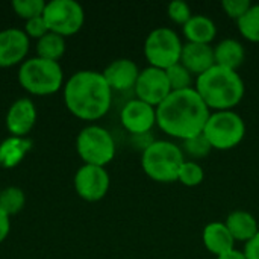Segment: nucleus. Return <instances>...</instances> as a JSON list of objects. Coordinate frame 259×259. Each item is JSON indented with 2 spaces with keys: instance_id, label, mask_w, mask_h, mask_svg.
I'll use <instances>...</instances> for the list:
<instances>
[{
  "instance_id": "obj_14",
  "label": "nucleus",
  "mask_w": 259,
  "mask_h": 259,
  "mask_svg": "<svg viewBox=\"0 0 259 259\" xmlns=\"http://www.w3.org/2000/svg\"><path fill=\"white\" fill-rule=\"evenodd\" d=\"M29 49L27 35L15 27L0 30V67L17 64Z\"/></svg>"
},
{
  "instance_id": "obj_27",
  "label": "nucleus",
  "mask_w": 259,
  "mask_h": 259,
  "mask_svg": "<svg viewBox=\"0 0 259 259\" xmlns=\"http://www.w3.org/2000/svg\"><path fill=\"white\" fill-rule=\"evenodd\" d=\"M165 73H167L171 91H181V90H187V88L193 87L191 85L193 83V74L181 62L167 68Z\"/></svg>"
},
{
  "instance_id": "obj_1",
  "label": "nucleus",
  "mask_w": 259,
  "mask_h": 259,
  "mask_svg": "<svg viewBox=\"0 0 259 259\" xmlns=\"http://www.w3.org/2000/svg\"><path fill=\"white\" fill-rule=\"evenodd\" d=\"M209 115L211 109L194 87L171 91L168 97L156 106L158 127L168 137L181 141L203 134Z\"/></svg>"
},
{
  "instance_id": "obj_24",
  "label": "nucleus",
  "mask_w": 259,
  "mask_h": 259,
  "mask_svg": "<svg viewBox=\"0 0 259 259\" xmlns=\"http://www.w3.org/2000/svg\"><path fill=\"white\" fill-rule=\"evenodd\" d=\"M179 146L185 155V159H191V161L202 159L212 150L209 141L205 138L203 134L193 137V138H188V140H184Z\"/></svg>"
},
{
  "instance_id": "obj_20",
  "label": "nucleus",
  "mask_w": 259,
  "mask_h": 259,
  "mask_svg": "<svg viewBox=\"0 0 259 259\" xmlns=\"http://www.w3.org/2000/svg\"><path fill=\"white\" fill-rule=\"evenodd\" d=\"M214 58H215V65L237 71L244 64L246 49L235 38H223L214 47Z\"/></svg>"
},
{
  "instance_id": "obj_19",
  "label": "nucleus",
  "mask_w": 259,
  "mask_h": 259,
  "mask_svg": "<svg viewBox=\"0 0 259 259\" xmlns=\"http://www.w3.org/2000/svg\"><path fill=\"white\" fill-rule=\"evenodd\" d=\"M225 225L228 226L234 240L243 241L244 244L259 232L258 220L252 212L244 209H235L229 212V215L225 220Z\"/></svg>"
},
{
  "instance_id": "obj_21",
  "label": "nucleus",
  "mask_w": 259,
  "mask_h": 259,
  "mask_svg": "<svg viewBox=\"0 0 259 259\" xmlns=\"http://www.w3.org/2000/svg\"><path fill=\"white\" fill-rule=\"evenodd\" d=\"M32 147V141L24 137H9L0 144V164L3 167L17 165Z\"/></svg>"
},
{
  "instance_id": "obj_17",
  "label": "nucleus",
  "mask_w": 259,
  "mask_h": 259,
  "mask_svg": "<svg viewBox=\"0 0 259 259\" xmlns=\"http://www.w3.org/2000/svg\"><path fill=\"white\" fill-rule=\"evenodd\" d=\"M202 241L206 250L212 255L222 256L235 249V240L231 235L225 222H211L203 228Z\"/></svg>"
},
{
  "instance_id": "obj_23",
  "label": "nucleus",
  "mask_w": 259,
  "mask_h": 259,
  "mask_svg": "<svg viewBox=\"0 0 259 259\" xmlns=\"http://www.w3.org/2000/svg\"><path fill=\"white\" fill-rule=\"evenodd\" d=\"M238 32L250 42H259V3H252L247 12L237 21Z\"/></svg>"
},
{
  "instance_id": "obj_34",
  "label": "nucleus",
  "mask_w": 259,
  "mask_h": 259,
  "mask_svg": "<svg viewBox=\"0 0 259 259\" xmlns=\"http://www.w3.org/2000/svg\"><path fill=\"white\" fill-rule=\"evenodd\" d=\"M215 259H246V256H244V253L241 250L234 249V250H231V252H228V253H225L222 256H217Z\"/></svg>"
},
{
  "instance_id": "obj_35",
  "label": "nucleus",
  "mask_w": 259,
  "mask_h": 259,
  "mask_svg": "<svg viewBox=\"0 0 259 259\" xmlns=\"http://www.w3.org/2000/svg\"><path fill=\"white\" fill-rule=\"evenodd\" d=\"M0 193H2V191H0Z\"/></svg>"
},
{
  "instance_id": "obj_25",
  "label": "nucleus",
  "mask_w": 259,
  "mask_h": 259,
  "mask_svg": "<svg viewBox=\"0 0 259 259\" xmlns=\"http://www.w3.org/2000/svg\"><path fill=\"white\" fill-rule=\"evenodd\" d=\"M205 179V171L203 167L199 164V161H191V159H185V162L182 164L179 175H178V182H181L185 187H197L203 182Z\"/></svg>"
},
{
  "instance_id": "obj_18",
  "label": "nucleus",
  "mask_w": 259,
  "mask_h": 259,
  "mask_svg": "<svg viewBox=\"0 0 259 259\" xmlns=\"http://www.w3.org/2000/svg\"><path fill=\"white\" fill-rule=\"evenodd\" d=\"M182 32L187 42L211 44L217 36V24L205 14H193V17L182 26Z\"/></svg>"
},
{
  "instance_id": "obj_32",
  "label": "nucleus",
  "mask_w": 259,
  "mask_h": 259,
  "mask_svg": "<svg viewBox=\"0 0 259 259\" xmlns=\"http://www.w3.org/2000/svg\"><path fill=\"white\" fill-rule=\"evenodd\" d=\"M243 253L246 259H259V232L244 244Z\"/></svg>"
},
{
  "instance_id": "obj_11",
  "label": "nucleus",
  "mask_w": 259,
  "mask_h": 259,
  "mask_svg": "<svg viewBox=\"0 0 259 259\" xmlns=\"http://www.w3.org/2000/svg\"><path fill=\"white\" fill-rule=\"evenodd\" d=\"M74 187L80 197L90 202L100 200L105 197L109 188V175L105 167L85 164L74 176Z\"/></svg>"
},
{
  "instance_id": "obj_6",
  "label": "nucleus",
  "mask_w": 259,
  "mask_h": 259,
  "mask_svg": "<svg viewBox=\"0 0 259 259\" xmlns=\"http://www.w3.org/2000/svg\"><path fill=\"white\" fill-rule=\"evenodd\" d=\"M184 42L171 27L161 26L150 30L144 41V56L150 67L167 70L181 62Z\"/></svg>"
},
{
  "instance_id": "obj_8",
  "label": "nucleus",
  "mask_w": 259,
  "mask_h": 259,
  "mask_svg": "<svg viewBox=\"0 0 259 259\" xmlns=\"http://www.w3.org/2000/svg\"><path fill=\"white\" fill-rule=\"evenodd\" d=\"M76 146L85 164L105 167L115 156V143L112 135L97 124L83 127L77 135Z\"/></svg>"
},
{
  "instance_id": "obj_9",
  "label": "nucleus",
  "mask_w": 259,
  "mask_h": 259,
  "mask_svg": "<svg viewBox=\"0 0 259 259\" xmlns=\"http://www.w3.org/2000/svg\"><path fill=\"white\" fill-rule=\"evenodd\" d=\"M42 17L50 32L71 35L83 24V9L76 0H52L46 3Z\"/></svg>"
},
{
  "instance_id": "obj_7",
  "label": "nucleus",
  "mask_w": 259,
  "mask_h": 259,
  "mask_svg": "<svg viewBox=\"0 0 259 259\" xmlns=\"http://www.w3.org/2000/svg\"><path fill=\"white\" fill-rule=\"evenodd\" d=\"M18 79L20 83L33 94H50L62 83V68L58 61L36 56L23 62Z\"/></svg>"
},
{
  "instance_id": "obj_15",
  "label": "nucleus",
  "mask_w": 259,
  "mask_h": 259,
  "mask_svg": "<svg viewBox=\"0 0 259 259\" xmlns=\"http://www.w3.org/2000/svg\"><path fill=\"white\" fill-rule=\"evenodd\" d=\"M181 64L194 76H200L215 65L214 47L211 44L185 42L182 47Z\"/></svg>"
},
{
  "instance_id": "obj_28",
  "label": "nucleus",
  "mask_w": 259,
  "mask_h": 259,
  "mask_svg": "<svg viewBox=\"0 0 259 259\" xmlns=\"http://www.w3.org/2000/svg\"><path fill=\"white\" fill-rule=\"evenodd\" d=\"M14 9L17 11L18 15L29 18L39 17L44 12L46 3L42 0H14L12 2Z\"/></svg>"
},
{
  "instance_id": "obj_13",
  "label": "nucleus",
  "mask_w": 259,
  "mask_h": 259,
  "mask_svg": "<svg viewBox=\"0 0 259 259\" xmlns=\"http://www.w3.org/2000/svg\"><path fill=\"white\" fill-rule=\"evenodd\" d=\"M140 71L141 70L132 59L118 58L108 64L102 74L112 91H127L135 88Z\"/></svg>"
},
{
  "instance_id": "obj_26",
  "label": "nucleus",
  "mask_w": 259,
  "mask_h": 259,
  "mask_svg": "<svg viewBox=\"0 0 259 259\" xmlns=\"http://www.w3.org/2000/svg\"><path fill=\"white\" fill-rule=\"evenodd\" d=\"M24 205V193L18 187H8L0 193V209L8 215L18 212Z\"/></svg>"
},
{
  "instance_id": "obj_4",
  "label": "nucleus",
  "mask_w": 259,
  "mask_h": 259,
  "mask_svg": "<svg viewBox=\"0 0 259 259\" xmlns=\"http://www.w3.org/2000/svg\"><path fill=\"white\" fill-rule=\"evenodd\" d=\"M185 162V155L179 144L167 140L152 141L141 155V167L144 173L162 184L178 181L179 170Z\"/></svg>"
},
{
  "instance_id": "obj_2",
  "label": "nucleus",
  "mask_w": 259,
  "mask_h": 259,
  "mask_svg": "<svg viewBox=\"0 0 259 259\" xmlns=\"http://www.w3.org/2000/svg\"><path fill=\"white\" fill-rule=\"evenodd\" d=\"M64 97L74 115L85 120H97L109 111L112 90L102 73L80 70L67 80Z\"/></svg>"
},
{
  "instance_id": "obj_30",
  "label": "nucleus",
  "mask_w": 259,
  "mask_h": 259,
  "mask_svg": "<svg viewBox=\"0 0 259 259\" xmlns=\"http://www.w3.org/2000/svg\"><path fill=\"white\" fill-rule=\"evenodd\" d=\"M252 6V2L250 0H223L222 2V8L223 11L234 20H240L246 12L247 9Z\"/></svg>"
},
{
  "instance_id": "obj_16",
  "label": "nucleus",
  "mask_w": 259,
  "mask_h": 259,
  "mask_svg": "<svg viewBox=\"0 0 259 259\" xmlns=\"http://www.w3.org/2000/svg\"><path fill=\"white\" fill-rule=\"evenodd\" d=\"M36 120V109L30 99H18L14 102L6 114L8 129L14 134V137H24Z\"/></svg>"
},
{
  "instance_id": "obj_29",
  "label": "nucleus",
  "mask_w": 259,
  "mask_h": 259,
  "mask_svg": "<svg viewBox=\"0 0 259 259\" xmlns=\"http://www.w3.org/2000/svg\"><path fill=\"white\" fill-rule=\"evenodd\" d=\"M167 14H168L170 20L173 23L181 24V26H184L193 17L190 5L187 2H184V0H173V2H170L168 6H167Z\"/></svg>"
},
{
  "instance_id": "obj_33",
  "label": "nucleus",
  "mask_w": 259,
  "mask_h": 259,
  "mask_svg": "<svg viewBox=\"0 0 259 259\" xmlns=\"http://www.w3.org/2000/svg\"><path fill=\"white\" fill-rule=\"evenodd\" d=\"M9 232V215L0 209V243L6 238Z\"/></svg>"
},
{
  "instance_id": "obj_5",
  "label": "nucleus",
  "mask_w": 259,
  "mask_h": 259,
  "mask_svg": "<svg viewBox=\"0 0 259 259\" xmlns=\"http://www.w3.org/2000/svg\"><path fill=\"white\" fill-rule=\"evenodd\" d=\"M203 135L212 149L231 150L244 140L246 121L238 112L232 109L211 111V115L203 129Z\"/></svg>"
},
{
  "instance_id": "obj_22",
  "label": "nucleus",
  "mask_w": 259,
  "mask_h": 259,
  "mask_svg": "<svg viewBox=\"0 0 259 259\" xmlns=\"http://www.w3.org/2000/svg\"><path fill=\"white\" fill-rule=\"evenodd\" d=\"M65 50V41L62 35L56 32H47L44 36H41L36 42V52L39 58L56 61Z\"/></svg>"
},
{
  "instance_id": "obj_10",
  "label": "nucleus",
  "mask_w": 259,
  "mask_h": 259,
  "mask_svg": "<svg viewBox=\"0 0 259 259\" xmlns=\"http://www.w3.org/2000/svg\"><path fill=\"white\" fill-rule=\"evenodd\" d=\"M134 91L137 94V99L156 108L171 93V87L165 70L150 65L146 67L144 70L140 71Z\"/></svg>"
},
{
  "instance_id": "obj_12",
  "label": "nucleus",
  "mask_w": 259,
  "mask_h": 259,
  "mask_svg": "<svg viewBox=\"0 0 259 259\" xmlns=\"http://www.w3.org/2000/svg\"><path fill=\"white\" fill-rule=\"evenodd\" d=\"M121 124L134 135H146L156 124V108L140 100L131 99L120 112Z\"/></svg>"
},
{
  "instance_id": "obj_3",
  "label": "nucleus",
  "mask_w": 259,
  "mask_h": 259,
  "mask_svg": "<svg viewBox=\"0 0 259 259\" xmlns=\"http://www.w3.org/2000/svg\"><path fill=\"white\" fill-rule=\"evenodd\" d=\"M194 88L211 111H228L235 108L246 93L244 80L238 71L220 65H214L197 76Z\"/></svg>"
},
{
  "instance_id": "obj_31",
  "label": "nucleus",
  "mask_w": 259,
  "mask_h": 259,
  "mask_svg": "<svg viewBox=\"0 0 259 259\" xmlns=\"http://www.w3.org/2000/svg\"><path fill=\"white\" fill-rule=\"evenodd\" d=\"M26 30L30 36H35V38H41L44 36L47 32H49V27H47V23L44 20L42 15L39 17H33V18H29L27 23H26Z\"/></svg>"
}]
</instances>
